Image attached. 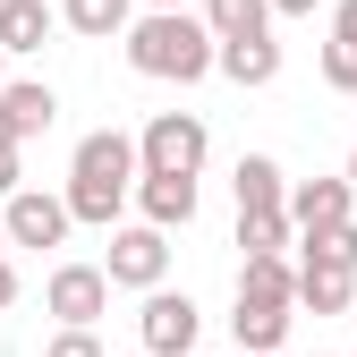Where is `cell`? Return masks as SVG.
Wrapping results in <instances>:
<instances>
[{
	"label": "cell",
	"mask_w": 357,
	"mask_h": 357,
	"mask_svg": "<svg viewBox=\"0 0 357 357\" xmlns=\"http://www.w3.org/2000/svg\"><path fill=\"white\" fill-rule=\"evenodd\" d=\"M137 213L153 221V230H188L196 221V178H178V170H137Z\"/></svg>",
	"instance_id": "obj_9"
},
{
	"label": "cell",
	"mask_w": 357,
	"mask_h": 357,
	"mask_svg": "<svg viewBox=\"0 0 357 357\" xmlns=\"http://www.w3.org/2000/svg\"><path fill=\"white\" fill-rule=\"evenodd\" d=\"M332 34H340V43H357V0H332Z\"/></svg>",
	"instance_id": "obj_24"
},
{
	"label": "cell",
	"mask_w": 357,
	"mask_h": 357,
	"mask_svg": "<svg viewBox=\"0 0 357 357\" xmlns=\"http://www.w3.org/2000/svg\"><path fill=\"white\" fill-rule=\"evenodd\" d=\"M26 188V170H17V145H0V196H17Z\"/></svg>",
	"instance_id": "obj_23"
},
{
	"label": "cell",
	"mask_w": 357,
	"mask_h": 357,
	"mask_svg": "<svg viewBox=\"0 0 357 357\" xmlns=\"http://www.w3.org/2000/svg\"><path fill=\"white\" fill-rule=\"evenodd\" d=\"M340 178H349V196H357V153H349V170H340Z\"/></svg>",
	"instance_id": "obj_27"
},
{
	"label": "cell",
	"mask_w": 357,
	"mask_h": 357,
	"mask_svg": "<svg viewBox=\"0 0 357 357\" xmlns=\"http://www.w3.org/2000/svg\"><path fill=\"white\" fill-rule=\"evenodd\" d=\"M68 230H77V221H68V196H43V188L0 196V238H9V247H60Z\"/></svg>",
	"instance_id": "obj_6"
},
{
	"label": "cell",
	"mask_w": 357,
	"mask_h": 357,
	"mask_svg": "<svg viewBox=\"0 0 357 357\" xmlns=\"http://www.w3.org/2000/svg\"><path fill=\"white\" fill-rule=\"evenodd\" d=\"M281 213H289V238H298V230H332V221H349L357 196H349V178H289Z\"/></svg>",
	"instance_id": "obj_8"
},
{
	"label": "cell",
	"mask_w": 357,
	"mask_h": 357,
	"mask_svg": "<svg viewBox=\"0 0 357 357\" xmlns=\"http://www.w3.org/2000/svg\"><path fill=\"white\" fill-rule=\"evenodd\" d=\"M289 315H298V306H255V298H238V315H230V332H238V349H281Z\"/></svg>",
	"instance_id": "obj_18"
},
{
	"label": "cell",
	"mask_w": 357,
	"mask_h": 357,
	"mask_svg": "<svg viewBox=\"0 0 357 357\" xmlns=\"http://www.w3.org/2000/svg\"><path fill=\"white\" fill-rule=\"evenodd\" d=\"M0 119H9V137L26 145V137H43V128L60 119V94L43 77H17V85H0Z\"/></svg>",
	"instance_id": "obj_10"
},
{
	"label": "cell",
	"mask_w": 357,
	"mask_h": 357,
	"mask_svg": "<svg viewBox=\"0 0 357 357\" xmlns=\"http://www.w3.org/2000/svg\"><path fill=\"white\" fill-rule=\"evenodd\" d=\"M128 17H137V0H60V26H68V34H85V43L128 34Z\"/></svg>",
	"instance_id": "obj_16"
},
{
	"label": "cell",
	"mask_w": 357,
	"mask_h": 357,
	"mask_svg": "<svg viewBox=\"0 0 357 357\" xmlns=\"http://www.w3.org/2000/svg\"><path fill=\"white\" fill-rule=\"evenodd\" d=\"M43 357H102V340H94V324H60Z\"/></svg>",
	"instance_id": "obj_22"
},
{
	"label": "cell",
	"mask_w": 357,
	"mask_h": 357,
	"mask_svg": "<svg viewBox=\"0 0 357 357\" xmlns=\"http://www.w3.org/2000/svg\"><path fill=\"white\" fill-rule=\"evenodd\" d=\"M349 298H357L349 264H298V306H306V315H340Z\"/></svg>",
	"instance_id": "obj_14"
},
{
	"label": "cell",
	"mask_w": 357,
	"mask_h": 357,
	"mask_svg": "<svg viewBox=\"0 0 357 357\" xmlns=\"http://www.w3.org/2000/svg\"><path fill=\"white\" fill-rule=\"evenodd\" d=\"M204 153H213V137H204L196 111H162L145 137H137V170H178V178H196Z\"/></svg>",
	"instance_id": "obj_3"
},
{
	"label": "cell",
	"mask_w": 357,
	"mask_h": 357,
	"mask_svg": "<svg viewBox=\"0 0 357 357\" xmlns=\"http://www.w3.org/2000/svg\"><path fill=\"white\" fill-rule=\"evenodd\" d=\"M128 68L153 85H204L213 77V34L188 9H145L128 17Z\"/></svg>",
	"instance_id": "obj_2"
},
{
	"label": "cell",
	"mask_w": 357,
	"mask_h": 357,
	"mask_svg": "<svg viewBox=\"0 0 357 357\" xmlns=\"http://www.w3.org/2000/svg\"><path fill=\"white\" fill-rule=\"evenodd\" d=\"M0 247H9V238H0Z\"/></svg>",
	"instance_id": "obj_32"
},
{
	"label": "cell",
	"mask_w": 357,
	"mask_h": 357,
	"mask_svg": "<svg viewBox=\"0 0 357 357\" xmlns=\"http://www.w3.org/2000/svg\"><path fill=\"white\" fill-rule=\"evenodd\" d=\"M230 196H238V213H281L289 178H281V162H273V153H247V162L230 170Z\"/></svg>",
	"instance_id": "obj_13"
},
{
	"label": "cell",
	"mask_w": 357,
	"mask_h": 357,
	"mask_svg": "<svg viewBox=\"0 0 357 357\" xmlns=\"http://www.w3.org/2000/svg\"><path fill=\"white\" fill-rule=\"evenodd\" d=\"M0 85H9V52H0Z\"/></svg>",
	"instance_id": "obj_30"
},
{
	"label": "cell",
	"mask_w": 357,
	"mask_h": 357,
	"mask_svg": "<svg viewBox=\"0 0 357 357\" xmlns=\"http://www.w3.org/2000/svg\"><path fill=\"white\" fill-rule=\"evenodd\" d=\"M238 247L247 255H281L289 247V213H238Z\"/></svg>",
	"instance_id": "obj_20"
},
{
	"label": "cell",
	"mask_w": 357,
	"mask_h": 357,
	"mask_svg": "<svg viewBox=\"0 0 357 357\" xmlns=\"http://www.w3.org/2000/svg\"><path fill=\"white\" fill-rule=\"evenodd\" d=\"M204 34H213V43L273 34V0H204Z\"/></svg>",
	"instance_id": "obj_17"
},
{
	"label": "cell",
	"mask_w": 357,
	"mask_h": 357,
	"mask_svg": "<svg viewBox=\"0 0 357 357\" xmlns=\"http://www.w3.org/2000/svg\"><path fill=\"white\" fill-rule=\"evenodd\" d=\"M145 9H188V0H145Z\"/></svg>",
	"instance_id": "obj_28"
},
{
	"label": "cell",
	"mask_w": 357,
	"mask_h": 357,
	"mask_svg": "<svg viewBox=\"0 0 357 357\" xmlns=\"http://www.w3.org/2000/svg\"><path fill=\"white\" fill-rule=\"evenodd\" d=\"M213 68L230 85H273L281 77V43L273 34H238V43H213Z\"/></svg>",
	"instance_id": "obj_11"
},
{
	"label": "cell",
	"mask_w": 357,
	"mask_h": 357,
	"mask_svg": "<svg viewBox=\"0 0 357 357\" xmlns=\"http://www.w3.org/2000/svg\"><path fill=\"white\" fill-rule=\"evenodd\" d=\"M17 298V264H9V247H0V306Z\"/></svg>",
	"instance_id": "obj_25"
},
{
	"label": "cell",
	"mask_w": 357,
	"mask_h": 357,
	"mask_svg": "<svg viewBox=\"0 0 357 357\" xmlns=\"http://www.w3.org/2000/svg\"><path fill=\"white\" fill-rule=\"evenodd\" d=\"M324 0H273V17H315Z\"/></svg>",
	"instance_id": "obj_26"
},
{
	"label": "cell",
	"mask_w": 357,
	"mask_h": 357,
	"mask_svg": "<svg viewBox=\"0 0 357 357\" xmlns=\"http://www.w3.org/2000/svg\"><path fill=\"white\" fill-rule=\"evenodd\" d=\"M162 273H170V230H153V221L111 230V255H102V281L111 289H153Z\"/></svg>",
	"instance_id": "obj_4"
},
{
	"label": "cell",
	"mask_w": 357,
	"mask_h": 357,
	"mask_svg": "<svg viewBox=\"0 0 357 357\" xmlns=\"http://www.w3.org/2000/svg\"><path fill=\"white\" fill-rule=\"evenodd\" d=\"M128 188H137V137H119V128H94V137H77L68 153V221H94V230H111Z\"/></svg>",
	"instance_id": "obj_1"
},
{
	"label": "cell",
	"mask_w": 357,
	"mask_h": 357,
	"mask_svg": "<svg viewBox=\"0 0 357 357\" xmlns=\"http://www.w3.org/2000/svg\"><path fill=\"white\" fill-rule=\"evenodd\" d=\"M196 332H204L196 298L153 281V289H145V315H137V340H145V357H188V349H196Z\"/></svg>",
	"instance_id": "obj_5"
},
{
	"label": "cell",
	"mask_w": 357,
	"mask_h": 357,
	"mask_svg": "<svg viewBox=\"0 0 357 357\" xmlns=\"http://www.w3.org/2000/svg\"><path fill=\"white\" fill-rule=\"evenodd\" d=\"M324 85H332V94H357V43H324Z\"/></svg>",
	"instance_id": "obj_21"
},
{
	"label": "cell",
	"mask_w": 357,
	"mask_h": 357,
	"mask_svg": "<svg viewBox=\"0 0 357 357\" xmlns=\"http://www.w3.org/2000/svg\"><path fill=\"white\" fill-rule=\"evenodd\" d=\"M137 357H145V349H137Z\"/></svg>",
	"instance_id": "obj_33"
},
{
	"label": "cell",
	"mask_w": 357,
	"mask_h": 357,
	"mask_svg": "<svg viewBox=\"0 0 357 357\" xmlns=\"http://www.w3.org/2000/svg\"><path fill=\"white\" fill-rule=\"evenodd\" d=\"M0 145H17V137H9V119H0Z\"/></svg>",
	"instance_id": "obj_29"
},
{
	"label": "cell",
	"mask_w": 357,
	"mask_h": 357,
	"mask_svg": "<svg viewBox=\"0 0 357 357\" xmlns=\"http://www.w3.org/2000/svg\"><path fill=\"white\" fill-rule=\"evenodd\" d=\"M52 26H60L52 0H0V52H9V60L43 52V43H52Z\"/></svg>",
	"instance_id": "obj_12"
},
{
	"label": "cell",
	"mask_w": 357,
	"mask_h": 357,
	"mask_svg": "<svg viewBox=\"0 0 357 357\" xmlns=\"http://www.w3.org/2000/svg\"><path fill=\"white\" fill-rule=\"evenodd\" d=\"M238 298H255V306H298L289 255H247V264H238Z\"/></svg>",
	"instance_id": "obj_15"
},
{
	"label": "cell",
	"mask_w": 357,
	"mask_h": 357,
	"mask_svg": "<svg viewBox=\"0 0 357 357\" xmlns=\"http://www.w3.org/2000/svg\"><path fill=\"white\" fill-rule=\"evenodd\" d=\"M43 315H60V324H102V315H111L102 264H52V281H43Z\"/></svg>",
	"instance_id": "obj_7"
},
{
	"label": "cell",
	"mask_w": 357,
	"mask_h": 357,
	"mask_svg": "<svg viewBox=\"0 0 357 357\" xmlns=\"http://www.w3.org/2000/svg\"><path fill=\"white\" fill-rule=\"evenodd\" d=\"M306 264H349L357 273V221H332V230H298Z\"/></svg>",
	"instance_id": "obj_19"
},
{
	"label": "cell",
	"mask_w": 357,
	"mask_h": 357,
	"mask_svg": "<svg viewBox=\"0 0 357 357\" xmlns=\"http://www.w3.org/2000/svg\"><path fill=\"white\" fill-rule=\"evenodd\" d=\"M238 357H273V349H238Z\"/></svg>",
	"instance_id": "obj_31"
}]
</instances>
